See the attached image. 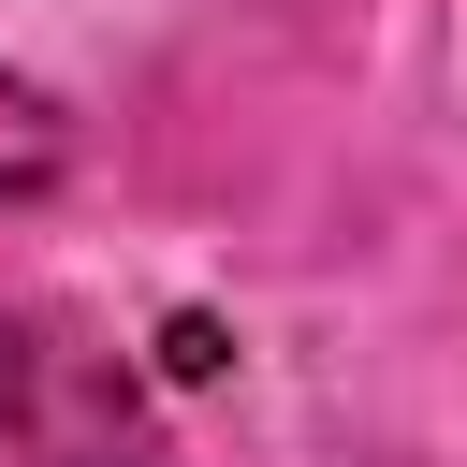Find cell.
<instances>
[{
	"instance_id": "7a4b0ae2",
	"label": "cell",
	"mask_w": 467,
	"mask_h": 467,
	"mask_svg": "<svg viewBox=\"0 0 467 467\" xmlns=\"http://www.w3.org/2000/svg\"><path fill=\"white\" fill-rule=\"evenodd\" d=\"M58 161H73V117L29 88V73H0V204H29V190H58Z\"/></svg>"
},
{
	"instance_id": "6da1fadb",
	"label": "cell",
	"mask_w": 467,
	"mask_h": 467,
	"mask_svg": "<svg viewBox=\"0 0 467 467\" xmlns=\"http://www.w3.org/2000/svg\"><path fill=\"white\" fill-rule=\"evenodd\" d=\"M0 438L29 467H146V423H131L117 350H88L58 321H0Z\"/></svg>"
}]
</instances>
